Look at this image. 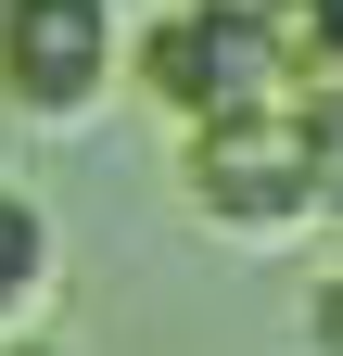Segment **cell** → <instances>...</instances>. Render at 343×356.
Segmentation results:
<instances>
[{
  "label": "cell",
  "mask_w": 343,
  "mask_h": 356,
  "mask_svg": "<svg viewBox=\"0 0 343 356\" xmlns=\"http://www.w3.org/2000/svg\"><path fill=\"white\" fill-rule=\"evenodd\" d=\"M178 178L191 204L217 216L229 242H292L318 216V178H306V115L267 102V115H217V127H178Z\"/></svg>",
  "instance_id": "7a4b0ae2"
},
{
  "label": "cell",
  "mask_w": 343,
  "mask_h": 356,
  "mask_svg": "<svg viewBox=\"0 0 343 356\" xmlns=\"http://www.w3.org/2000/svg\"><path fill=\"white\" fill-rule=\"evenodd\" d=\"M115 76H127L115 0H0V102L26 127H90Z\"/></svg>",
  "instance_id": "3957f363"
},
{
  "label": "cell",
  "mask_w": 343,
  "mask_h": 356,
  "mask_svg": "<svg viewBox=\"0 0 343 356\" xmlns=\"http://www.w3.org/2000/svg\"><path fill=\"white\" fill-rule=\"evenodd\" d=\"M127 89H140L165 127H217V115L292 102V89H280V38H267V0H165V13L127 38Z\"/></svg>",
  "instance_id": "6da1fadb"
},
{
  "label": "cell",
  "mask_w": 343,
  "mask_h": 356,
  "mask_svg": "<svg viewBox=\"0 0 343 356\" xmlns=\"http://www.w3.org/2000/svg\"><path fill=\"white\" fill-rule=\"evenodd\" d=\"M306 115V178H318V216H343V89H318V102H292Z\"/></svg>",
  "instance_id": "8992f818"
},
{
  "label": "cell",
  "mask_w": 343,
  "mask_h": 356,
  "mask_svg": "<svg viewBox=\"0 0 343 356\" xmlns=\"http://www.w3.org/2000/svg\"><path fill=\"white\" fill-rule=\"evenodd\" d=\"M306 343H318V356H343V280H318V293H306Z\"/></svg>",
  "instance_id": "52a82bcc"
},
{
  "label": "cell",
  "mask_w": 343,
  "mask_h": 356,
  "mask_svg": "<svg viewBox=\"0 0 343 356\" xmlns=\"http://www.w3.org/2000/svg\"><path fill=\"white\" fill-rule=\"evenodd\" d=\"M51 280H64L51 216H38V191H13V178H0V331L38 318V305H51Z\"/></svg>",
  "instance_id": "277c9868"
},
{
  "label": "cell",
  "mask_w": 343,
  "mask_h": 356,
  "mask_svg": "<svg viewBox=\"0 0 343 356\" xmlns=\"http://www.w3.org/2000/svg\"><path fill=\"white\" fill-rule=\"evenodd\" d=\"M0 356H64V343H0Z\"/></svg>",
  "instance_id": "ba28073f"
},
{
  "label": "cell",
  "mask_w": 343,
  "mask_h": 356,
  "mask_svg": "<svg viewBox=\"0 0 343 356\" xmlns=\"http://www.w3.org/2000/svg\"><path fill=\"white\" fill-rule=\"evenodd\" d=\"M267 38H280V89L292 102L343 89V0H267Z\"/></svg>",
  "instance_id": "5b68a950"
}]
</instances>
